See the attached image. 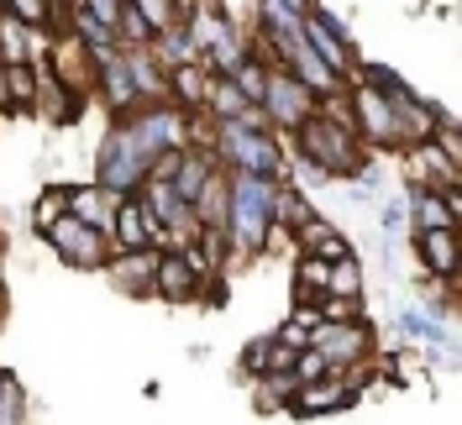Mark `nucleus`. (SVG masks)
<instances>
[{"instance_id":"nucleus-25","label":"nucleus","mask_w":462,"mask_h":425,"mask_svg":"<svg viewBox=\"0 0 462 425\" xmlns=\"http://www.w3.org/2000/svg\"><path fill=\"white\" fill-rule=\"evenodd\" d=\"M152 58H158V69L169 74V69H179V63H200V48H195L189 27L179 22V27H169V32L152 37Z\"/></svg>"},{"instance_id":"nucleus-13","label":"nucleus","mask_w":462,"mask_h":425,"mask_svg":"<svg viewBox=\"0 0 462 425\" xmlns=\"http://www.w3.org/2000/svg\"><path fill=\"white\" fill-rule=\"evenodd\" d=\"M48 69H53L69 89H79V95H89V85H95V63H89L85 42H79L69 27L48 37Z\"/></svg>"},{"instance_id":"nucleus-9","label":"nucleus","mask_w":462,"mask_h":425,"mask_svg":"<svg viewBox=\"0 0 462 425\" xmlns=\"http://www.w3.org/2000/svg\"><path fill=\"white\" fill-rule=\"evenodd\" d=\"M357 399L363 394L346 383L342 373H326V378H316V383H300L284 410L289 415H300V420H320V415H342V410H352Z\"/></svg>"},{"instance_id":"nucleus-12","label":"nucleus","mask_w":462,"mask_h":425,"mask_svg":"<svg viewBox=\"0 0 462 425\" xmlns=\"http://www.w3.org/2000/svg\"><path fill=\"white\" fill-rule=\"evenodd\" d=\"M158 242H163V231L147 221L143 199H137V195H121V205H116V221H111V253H143V247H152V253H158Z\"/></svg>"},{"instance_id":"nucleus-29","label":"nucleus","mask_w":462,"mask_h":425,"mask_svg":"<svg viewBox=\"0 0 462 425\" xmlns=\"http://www.w3.org/2000/svg\"><path fill=\"white\" fill-rule=\"evenodd\" d=\"M0 425H27V389L5 368H0Z\"/></svg>"},{"instance_id":"nucleus-15","label":"nucleus","mask_w":462,"mask_h":425,"mask_svg":"<svg viewBox=\"0 0 462 425\" xmlns=\"http://www.w3.org/2000/svg\"><path fill=\"white\" fill-rule=\"evenodd\" d=\"M152 294H158V300H173V305H184V300L205 294V279L189 268V257H184V253H158V268H152Z\"/></svg>"},{"instance_id":"nucleus-4","label":"nucleus","mask_w":462,"mask_h":425,"mask_svg":"<svg viewBox=\"0 0 462 425\" xmlns=\"http://www.w3.org/2000/svg\"><path fill=\"white\" fill-rule=\"evenodd\" d=\"M300 163H310L320 179H357L363 163H374V152L357 142V132L346 126V121H331V115H310V121H300Z\"/></svg>"},{"instance_id":"nucleus-24","label":"nucleus","mask_w":462,"mask_h":425,"mask_svg":"<svg viewBox=\"0 0 462 425\" xmlns=\"http://www.w3.org/2000/svg\"><path fill=\"white\" fill-rule=\"evenodd\" d=\"M205 89H210V69L205 63H179V69H169V106H179L184 115H195L205 106Z\"/></svg>"},{"instance_id":"nucleus-20","label":"nucleus","mask_w":462,"mask_h":425,"mask_svg":"<svg viewBox=\"0 0 462 425\" xmlns=\"http://www.w3.org/2000/svg\"><path fill=\"white\" fill-rule=\"evenodd\" d=\"M404 221H410L415 236L420 231H457V216L447 210V199L426 184H404Z\"/></svg>"},{"instance_id":"nucleus-8","label":"nucleus","mask_w":462,"mask_h":425,"mask_svg":"<svg viewBox=\"0 0 462 425\" xmlns=\"http://www.w3.org/2000/svg\"><path fill=\"white\" fill-rule=\"evenodd\" d=\"M42 242H48L69 268H89V273H100V268H106V257H111V242H106L100 231H89L85 221H74V216L53 221V226L42 231Z\"/></svg>"},{"instance_id":"nucleus-35","label":"nucleus","mask_w":462,"mask_h":425,"mask_svg":"<svg viewBox=\"0 0 462 425\" xmlns=\"http://www.w3.org/2000/svg\"><path fill=\"white\" fill-rule=\"evenodd\" d=\"M74 5L85 11L95 27H106V32L121 27V11H126V0H74Z\"/></svg>"},{"instance_id":"nucleus-5","label":"nucleus","mask_w":462,"mask_h":425,"mask_svg":"<svg viewBox=\"0 0 462 425\" xmlns=\"http://www.w3.org/2000/svg\"><path fill=\"white\" fill-rule=\"evenodd\" d=\"M184 27H189L195 48H200V63L210 74H236L253 58L247 53V32L231 22V11H221V0H200Z\"/></svg>"},{"instance_id":"nucleus-43","label":"nucleus","mask_w":462,"mask_h":425,"mask_svg":"<svg viewBox=\"0 0 462 425\" xmlns=\"http://www.w3.org/2000/svg\"><path fill=\"white\" fill-rule=\"evenodd\" d=\"M0 326H5V283H0Z\"/></svg>"},{"instance_id":"nucleus-17","label":"nucleus","mask_w":462,"mask_h":425,"mask_svg":"<svg viewBox=\"0 0 462 425\" xmlns=\"http://www.w3.org/2000/svg\"><path fill=\"white\" fill-rule=\"evenodd\" d=\"M404 163H410V184H426L436 195H447V189H457L462 184V169H452L441 152H436V142H415V147H400Z\"/></svg>"},{"instance_id":"nucleus-31","label":"nucleus","mask_w":462,"mask_h":425,"mask_svg":"<svg viewBox=\"0 0 462 425\" xmlns=\"http://www.w3.org/2000/svg\"><path fill=\"white\" fill-rule=\"evenodd\" d=\"M226 79H231L236 89H242V100H247V106L258 111V100H263V85H268V63H263V58H247V63H242L236 74H226Z\"/></svg>"},{"instance_id":"nucleus-33","label":"nucleus","mask_w":462,"mask_h":425,"mask_svg":"<svg viewBox=\"0 0 462 425\" xmlns=\"http://www.w3.org/2000/svg\"><path fill=\"white\" fill-rule=\"evenodd\" d=\"M0 16H11V22H22V27L42 32L48 27V0H0Z\"/></svg>"},{"instance_id":"nucleus-14","label":"nucleus","mask_w":462,"mask_h":425,"mask_svg":"<svg viewBox=\"0 0 462 425\" xmlns=\"http://www.w3.org/2000/svg\"><path fill=\"white\" fill-rule=\"evenodd\" d=\"M152 268H158V253H152V247H143V253H111L100 273L111 279L116 294L143 300V294H152Z\"/></svg>"},{"instance_id":"nucleus-22","label":"nucleus","mask_w":462,"mask_h":425,"mask_svg":"<svg viewBox=\"0 0 462 425\" xmlns=\"http://www.w3.org/2000/svg\"><path fill=\"white\" fill-rule=\"evenodd\" d=\"M210 173H216V158H210V147H179V158H173V195L184 199V205H195L200 189L210 184Z\"/></svg>"},{"instance_id":"nucleus-37","label":"nucleus","mask_w":462,"mask_h":425,"mask_svg":"<svg viewBox=\"0 0 462 425\" xmlns=\"http://www.w3.org/2000/svg\"><path fill=\"white\" fill-rule=\"evenodd\" d=\"M326 357H320V352H310V346H305V352H300V357H294V378H300V383H316V378H326Z\"/></svg>"},{"instance_id":"nucleus-3","label":"nucleus","mask_w":462,"mask_h":425,"mask_svg":"<svg viewBox=\"0 0 462 425\" xmlns=\"http://www.w3.org/2000/svg\"><path fill=\"white\" fill-rule=\"evenodd\" d=\"M226 184H231L226 242H231V268H236L247 257L268 253V236H273V184L253 179V173H226Z\"/></svg>"},{"instance_id":"nucleus-39","label":"nucleus","mask_w":462,"mask_h":425,"mask_svg":"<svg viewBox=\"0 0 462 425\" xmlns=\"http://www.w3.org/2000/svg\"><path fill=\"white\" fill-rule=\"evenodd\" d=\"M320 320H363V300H320Z\"/></svg>"},{"instance_id":"nucleus-28","label":"nucleus","mask_w":462,"mask_h":425,"mask_svg":"<svg viewBox=\"0 0 462 425\" xmlns=\"http://www.w3.org/2000/svg\"><path fill=\"white\" fill-rule=\"evenodd\" d=\"M69 216V184H48L42 195H37V205H32V226H37V236L53 226V221H63Z\"/></svg>"},{"instance_id":"nucleus-40","label":"nucleus","mask_w":462,"mask_h":425,"mask_svg":"<svg viewBox=\"0 0 462 425\" xmlns=\"http://www.w3.org/2000/svg\"><path fill=\"white\" fill-rule=\"evenodd\" d=\"M273 341H279V346H289V352H305V346H310V331H305L300 320H289V315H284V326L273 331Z\"/></svg>"},{"instance_id":"nucleus-16","label":"nucleus","mask_w":462,"mask_h":425,"mask_svg":"<svg viewBox=\"0 0 462 425\" xmlns=\"http://www.w3.org/2000/svg\"><path fill=\"white\" fill-rule=\"evenodd\" d=\"M116 205H121V195H111V189H100L95 179H89V184H69V216H74V221H85L89 231H100L106 242H111Z\"/></svg>"},{"instance_id":"nucleus-1","label":"nucleus","mask_w":462,"mask_h":425,"mask_svg":"<svg viewBox=\"0 0 462 425\" xmlns=\"http://www.w3.org/2000/svg\"><path fill=\"white\" fill-rule=\"evenodd\" d=\"M184 132H189V115L158 100V106H137L126 115H111V132L95 152V184L111 189V195H137L143 179L152 173V163L163 152H179L184 147Z\"/></svg>"},{"instance_id":"nucleus-32","label":"nucleus","mask_w":462,"mask_h":425,"mask_svg":"<svg viewBox=\"0 0 462 425\" xmlns=\"http://www.w3.org/2000/svg\"><path fill=\"white\" fill-rule=\"evenodd\" d=\"M431 142H436V152H441L452 169H462V126H457V115H452V111H441V121H436Z\"/></svg>"},{"instance_id":"nucleus-44","label":"nucleus","mask_w":462,"mask_h":425,"mask_svg":"<svg viewBox=\"0 0 462 425\" xmlns=\"http://www.w3.org/2000/svg\"><path fill=\"white\" fill-rule=\"evenodd\" d=\"M253 5H258V0H253Z\"/></svg>"},{"instance_id":"nucleus-10","label":"nucleus","mask_w":462,"mask_h":425,"mask_svg":"<svg viewBox=\"0 0 462 425\" xmlns=\"http://www.w3.org/2000/svg\"><path fill=\"white\" fill-rule=\"evenodd\" d=\"M389 121H394V152L400 147H415V142H431L436 121H441V106L420 89H404L389 100Z\"/></svg>"},{"instance_id":"nucleus-7","label":"nucleus","mask_w":462,"mask_h":425,"mask_svg":"<svg viewBox=\"0 0 462 425\" xmlns=\"http://www.w3.org/2000/svg\"><path fill=\"white\" fill-rule=\"evenodd\" d=\"M258 115L268 132H300V121L316 115V95L300 85L289 69H268V85H263Z\"/></svg>"},{"instance_id":"nucleus-2","label":"nucleus","mask_w":462,"mask_h":425,"mask_svg":"<svg viewBox=\"0 0 462 425\" xmlns=\"http://www.w3.org/2000/svg\"><path fill=\"white\" fill-rule=\"evenodd\" d=\"M210 158L226 173H253V179H268V184L289 179V152L279 132L253 126V121H216L210 126Z\"/></svg>"},{"instance_id":"nucleus-27","label":"nucleus","mask_w":462,"mask_h":425,"mask_svg":"<svg viewBox=\"0 0 462 425\" xmlns=\"http://www.w3.org/2000/svg\"><path fill=\"white\" fill-rule=\"evenodd\" d=\"M326 300H363V263L342 257L326 268Z\"/></svg>"},{"instance_id":"nucleus-34","label":"nucleus","mask_w":462,"mask_h":425,"mask_svg":"<svg viewBox=\"0 0 462 425\" xmlns=\"http://www.w3.org/2000/svg\"><path fill=\"white\" fill-rule=\"evenodd\" d=\"M116 42H121V48H152V27H147V22L137 16V11H132V5L121 11V27H116Z\"/></svg>"},{"instance_id":"nucleus-26","label":"nucleus","mask_w":462,"mask_h":425,"mask_svg":"<svg viewBox=\"0 0 462 425\" xmlns=\"http://www.w3.org/2000/svg\"><path fill=\"white\" fill-rule=\"evenodd\" d=\"M316 210H310V199H305V189H294V184H273V226L279 231H294L300 221H310Z\"/></svg>"},{"instance_id":"nucleus-11","label":"nucleus","mask_w":462,"mask_h":425,"mask_svg":"<svg viewBox=\"0 0 462 425\" xmlns=\"http://www.w3.org/2000/svg\"><path fill=\"white\" fill-rule=\"evenodd\" d=\"M289 242H294V253L305 257H320V263H342V257H357L352 247V236H346L331 216H310V221H300V226L289 231Z\"/></svg>"},{"instance_id":"nucleus-36","label":"nucleus","mask_w":462,"mask_h":425,"mask_svg":"<svg viewBox=\"0 0 462 425\" xmlns=\"http://www.w3.org/2000/svg\"><path fill=\"white\" fill-rule=\"evenodd\" d=\"M242 373H247V378H263V373H268V337L242 346Z\"/></svg>"},{"instance_id":"nucleus-38","label":"nucleus","mask_w":462,"mask_h":425,"mask_svg":"<svg viewBox=\"0 0 462 425\" xmlns=\"http://www.w3.org/2000/svg\"><path fill=\"white\" fill-rule=\"evenodd\" d=\"M410 226V221H404V195L400 199H383V205H378V231H383V236H394V231H404Z\"/></svg>"},{"instance_id":"nucleus-30","label":"nucleus","mask_w":462,"mask_h":425,"mask_svg":"<svg viewBox=\"0 0 462 425\" xmlns=\"http://www.w3.org/2000/svg\"><path fill=\"white\" fill-rule=\"evenodd\" d=\"M294 389H300L294 373H263L258 378V410L263 415H268V410H284L289 399H294Z\"/></svg>"},{"instance_id":"nucleus-18","label":"nucleus","mask_w":462,"mask_h":425,"mask_svg":"<svg viewBox=\"0 0 462 425\" xmlns=\"http://www.w3.org/2000/svg\"><path fill=\"white\" fill-rule=\"evenodd\" d=\"M79 106H85V95L63 85L53 69H48V58H42V63H37V106H32V111L48 115L53 126H69V121L79 115Z\"/></svg>"},{"instance_id":"nucleus-23","label":"nucleus","mask_w":462,"mask_h":425,"mask_svg":"<svg viewBox=\"0 0 462 425\" xmlns=\"http://www.w3.org/2000/svg\"><path fill=\"white\" fill-rule=\"evenodd\" d=\"M42 58H48V48H42V32L22 27V22H11V16H0V69H16V63L37 69Z\"/></svg>"},{"instance_id":"nucleus-42","label":"nucleus","mask_w":462,"mask_h":425,"mask_svg":"<svg viewBox=\"0 0 462 425\" xmlns=\"http://www.w3.org/2000/svg\"><path fill=\"white\" fill-rule=\"evenodd\" d=\"M279 5H284L289 16H305V11H310V5H316V0H279Z\"/></svg>"},{"instance_id":"nucleus-41","label":"nucleus","mask_w":462,"mask_h":425,"mask_svg":"<svg viewBox=\"0 0 462 425\" xmlns=\"http://www.w3.org/2000/svg\"><path fill=\"white\" fill-rule=\"evenodd\" d=\"M289 320H300L305 331H316V326H320V305H294V310H289Z\"/></svg>"},{"instance_id":"nucleus-21","label":"nucleus","mask_w":462,"mask_h":425,"mask_svg":"<svg viewBox=\"0 0 462 425\" xmlns=\"http://www.w3.org/2000/svg\"><path fill=\"white\" fill-rule=\"evenodd\" d=\"M415 253H420V273L426 279H462L457 231H420L415 236Z\"/></svg>"},{"instance_id":"nucleus-6","label":"nucleus","mask_w":462,"mask_h":425,"mask_svg":"<svg viewBox=\"0 0 462 425\" xmlns=\"http://www.w3.org/2000/svg\"><path fill=\"white\" fill-rule=\"evenodd\" d=\"M310 352H320L331 373H346L357 363H368V357H378V337L368 320H320L310 331Z\"/></svg>"},{"instance_id":"nucleus-19","label":"nucleus","mask_w":462,"mask_h":425,"mask_svg":"<svg viewBox=\"0 0 462 425\" xmlns=\"http://www.w3.org/2000/svg\"><path fill=\"white\" fill-rule=\"evenodd\" d=\"M89 95H100L111 115H126V111H137V106H143V100H137V89H132V74H126V58H121V53L106 58V63H95V85H89Z\"/></svg>"}]
</instances>
